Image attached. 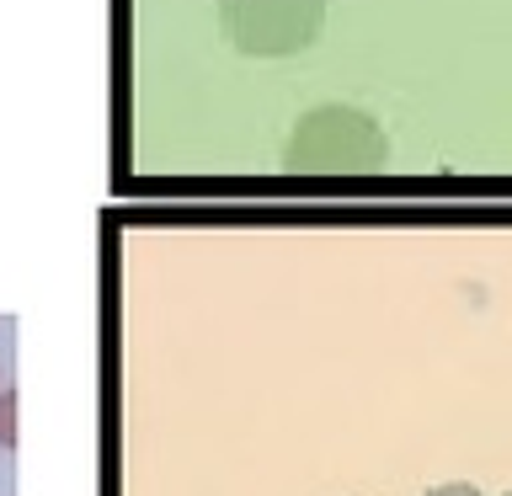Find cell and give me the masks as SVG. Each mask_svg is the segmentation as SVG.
Returning <instances> with one entry per match:
<instances>
[{
	"instance_id": "obj_5",
	"label": "cell",
	"mask_w": 512,
	"mask_h": 496,
	"mask_svg": "<svg viewBox=\"0 0 512 496\" xmlns=\"http://www.w3.org/2000/svg\"><path fill=\"white\" fill-rule=\"evenodd\" d=\"M507 496H512V491H507Z\"/></svg>"
},
{
	"instance_id": "obj_3",
	"label": "cell",
	"mask_w": 512,
	"mask_h": 496,
	"mask_svg": "<svg viewBox=\"0 0 512 496\" xmlns=\"http://www.w3.org/2000/svg\"><path fill=\"white\" fill-rule=\"evenodd\" d=\"M0 448H16V390L11 384H0Z\"/></svg>"
},
{
	"instance_id": "obj_1",
	"label": "cell",
	"mask_w": 512,
	"mask_h": 496,
	"mask_svg": "<svg viewBox=\"0 0 512 496\" xmlns=\"http://www.w3.org/2000/svg\"><path fill=\"white\" fill-rule=\"evenodd\" d=\"M390 144H384V128L358 107H320L294 128V144H288V166L294 171H320V176H358L384 166Z\"/></svg>"
},
{
	"instance_id": "obj_4",
	"label": "cell",
	"mask_w": 512,
	"mask_h": 496,
	"mask_svg": "<svg viewBox=\"0 0 512 496\" xmlns=\"http://www.w3.org/2000/svg\"><path fill=\"white\" fill-rule=\"evenodd\" d=\"M427 496H480V491L470 486V480H448V486H432Z\"/></svg>"
},
{
	"instance_id": "obj_2",
	"label": "cell",
	"mask_w": 512,
	"mask_h": 496,
	"mask_svg": "<svg viewBox=\"0 0 512 496\" xmlns=\"http://www.w3.org/2000/svg\"><path fill=\"white\" fill-rule=\"evenodd\" d=\"M326 0H224V27L246 54H294L320 32Z\"/></svg>"
}]
</instances>
